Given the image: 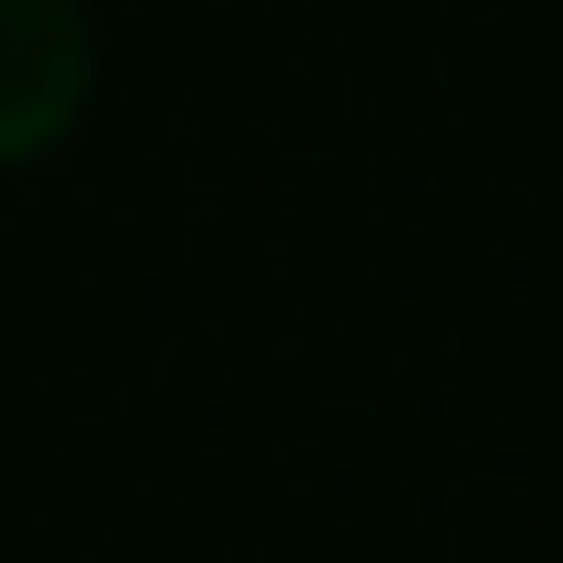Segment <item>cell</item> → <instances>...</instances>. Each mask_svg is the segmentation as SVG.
Returning a JSON list of instances; mask_svg holds the SVG:
<instances>
[{"label": "cell", "instance_id": "obj_1", "mask_svg": "<svg viewBox=\"0 0 563 563\" xmlns=\"http://www.w3.org/2000/svg\"><path fill=\"white\" fill-rule=\"evenodd\" d=\"M92 104V12L81 0H0V173L46 162Z\"/></svg>", "mask_w": 563, "mask_h": 563}]
</instances>
